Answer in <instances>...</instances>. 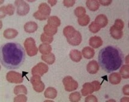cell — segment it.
Returning a JSON list of instances; mask_svg holds the SVG:
<instances>
[{
	"label": "cell",
	"instance_id": "3957f363",
	"mask_svg": "<svg viewBox=\"0 0 129 102\" xmlns=\"http://www.w3.org/2000/svg\"><path fill=\"white\" fill-rule=\"evenodd\" d=\"M51 12V7L46 3H42L39 6L38 11L35 12L33 16L36 19L39 20H45L49 18V15Z\"/></svg>",
	"mask_w": 129,
	"mask_h": 102
},
{
	"label": "cell",
	"instance_id": "484cf974",
	"mask_svg": "<svg viewBox=\"0 0 129 102\" xmlns=\"http://www.w3.org/2000/svg\"><path fill=\"white\" fill-rule=\"evenodd\" d=\"M42 59L46 62L47 64L51 65L54 63L55 61V56L53 54L50 53L48 55H43L42 56Z\"/></svg>",
	"mask_w": 129,
	"mask_h": 102
},
{
	"label": "cell",
	"instance_id": "9a60e30c",
	"mask_svg": "<svg viewBox=\"0 0 129 102\" xmlns=\"http://www.w3.org/2000/svg\"><path fill=\"white\" fill-rule=\"evenodd\" d=\"M38 28V25L34 22H28L24 25V29L28 33H33Z\"/></svg>",
	"mask_w": 129,
	"mask_h": 102
},
{
	"label": "cell",
	"instance_id": "cb8c5ba5",
	"mask_svg": "<svg viewBox=\"0 0 129 102\" xmlns=\"http://www.w3.org/2000/svg\"><path fill=\"white\" fill-rule=\"evenodd\" d=\"M110 83L113 85H118L121 82V76L118 73H113L109 77Z\"/></svg>",
	"mask_w": 129,
	"mask_h": 102
},
{
	"label": "cell",
	"instance_id": "5bb4252c",
	"mask_svg": "<svg viewBox=\"0 0 129 102\" xmlns=\"http://www.w3.org/2000/svg\"><path fill=\"white\" fill-rule=\"evenodd\" d=\"M94 22L97 23L101 28H104L108 25V19L105 15L101 14L97 16Z\"/></svg>",
	"mask_w": 129,
	"mask_h": 102
},
{
	"label": "cell",
	"instance_id": "d4e9b609",
	"mask_svg": "<svg viewBox=\"0 0 129 102\" xmlns=\"http://www.w3.org/2000/svg\"><path fill=\"white\" fill-rule=\"evenodd\" d=\"M39 49L41 54L43 55H48L51 52L52 47L51 46V45H49V44L43 43L40 45Z\"/></svg>",
	"mask_w": 129,
	"mask_h": 102
},
{
	"label": "cell",
	"instance_id": "52a82bcc",
	"mask_svg": "<svg viewBox=\"0 0 129 102\" xmlns=\"http://www.w3.org/2000/svg\"><path fill=\"white\" fill-rule=\"evenodd\" d=\"M31 83L33 85V89L37 92H41L43 91L45 89V86L44 83L41 81L40 76L39 75H33L31 78Z\"/></svg>",
	"mask_w": 129,
	"mask_h": 102
},
{
	"label": "cell",
	"instance_id": "9c48e42d",
	"mask_svg": "<svg viewBox=\"0 0 129 102\" xmlns=\"http://www.w3.org/2000/svg\"><path fill=\"white\" fill-rule=\"evenodd\" d=\"M49 70V67L46 64L43 62H39L35 65L31 70L33 75H39L42 76L46 73Z\"/></svg>",
	"mask_w": 129,
	"mask_h": 102
},
{
	"label": "cell",
	"instance_id": "7c38bea8",
	"mask_svg": "<svg viewBox=\"0 0 129 102\" xmlns=\"http://www.w3.org/2000/svg\"><path fill=\"white\" fill-rule=\"evenodd\" d=\"M1 12L3 13V15L1 17V18H4L6 16V15H9L12 16L14 14L15 12V7H13V6L12 4H9L7 6H3L1 7Z\"/></svg>",
	"mask_w": 129,
	"mask_h": 102
},
{
	"label": "cell",
	"instance_id": "8fae6325",
	"mask_svg": "<svg viewBox=\"0 0 129 102\" xmlns=\"http://www.w3.org/2000/svg\"><path fill=\"white\" fill-rule=\"evenodd\" d=\"M86 70L91 75L96 74L99 70V65L96 61L92 60L89 62L86 66Z\"/></svg>",
	"mask_w": 129,
	"mask_h": 102
},
{
	"label": "cell",
	"instance_id": "6da1fadb",
	"mask_svg": "<svg viewBox=\"0 0 129 102\" xmlns=\"http://www.w3.org/2000/svg\"><path fill=\"white\" fill-rule=\"evenodd\" d=\"M0 51L1 63L9 70L19 69L25 60V52L19 43H6Z\"/></svg>",
	"mask_w": 129,
	"mask_h": 102
},
{
	"label": "cell",
	"instance_id": "8d00e7d4",
	"mask_svg": "<svg viewBox=\"0 0 129 102\" xmlns=\"http://www.w3.org/2000/svg\"><path fill=\"white\" fill-rule=\"evenodd\" d=\"M114 26L115 28H118V29L122 30L124 26V22L122 21L121 19H116L115 21V24Z\"/></svg>",
	"mask_w": 129,
	"mask_h": 102
},
{
	"label": "cell",
	"instance_id": "44dd1931",
	"mask_svg": "<svg viewBox=\"0 0 129 102\" xmlns=\"http://www.w3.org/2000/svg\"><path fill=\"white\" fill-rule=\"evenodd\" d=\"M82 54L84 58L86 59H91L95 55V51L94 49L90 47H85L82 49Z\"/></svg>",
	"mask_w": 129,
	"mask_h": 102
},
{
	"label": "cell",
	"instance_id": "60d3db41",
	"mask_svg": "<svg viewBox=\"0 0 129 102\" xmlns=\"http://www.w3.org/2000/svg\"><path fill=\"white\" fill-rule=\"evenodd\" d=\"M112 2V0H100V1H99V4H102V6H109L110 4H111Z\"/></svg>",
	"mask_w": 129,
	"mask_h": 102
},
{
	"label": "cell",
	"instance_id": "5b68a950",
	"mask_svg": "<svg viewBox=\"0 0 129 102\" xmlns=\"http://www.w3.org/2000/svg\"><path fill=\"white\" fill-rule=\"evenodd\" d=\"M62 83H63L64 89L67 91H73L76 90L78 88V82L75 81L73 78L70 76L65 77L62 80Z\"/></svg>",
	"mask_w": 129,
	"mask_h": 102
},
{
	"label": "cell",
	"instance_id": "ee69618b",
	"mask_svg": "<svg viewBox=\"0 0 129 102\" xmlns=\"http://www.w3.org/2000/svg\"><path fill=\"white\" fill-rule=\"evenodd\" d=\"M128 57V55H127V58H126V61H125V62H126V63H128V59H127V58Z\"/></svg>",
	"mask_w": 129,
	"mask_h": 102
},
{
	"label": "cell",
	"instance_id": "e575fe53",
	"mask_svg": "<svg viewBox=\"0 0 129 102\" xmlns=\"http://www.w3.org/2000/svg\"><path fill=\"white\" fill-rule=\"evenodd\" d=\"M101 29V27L95 23V22H92L89 25V30L92 33H97Z\"/></svg>",
	"mask_w": 129,
	"mask_h": 102
},
{
	"label": "cell",
	"instance_id": "f35d334b",
	"mask_svg": "<svg viewBox=\"0 0 129 102\" xmlns=\"http://www.w3.org/2000/svg\"><path fill=\"white\" fill-rule=\"evenodd\" d=\"M75 4V0H65L63 1V4L66 7H71Z\"/></svg>",
	"mask_w": 129,
	"mask_h": 102
},
{
	"label": "cell",
	"instance_id": "4dcf8cb0",
	"mask_svg": "<svg viewBox=\"0 0 129 102\" xmlns=\"http://www.w3.org/2000/svg\"><path fill=\"white\" fill-rule=\"evenodd\" d=\"M81 98V95L79 92H75L70 94L69 95V100L72 102H78L80 101Z\"/></svg>",
	"mask_w": 129,
	"mask_h": 102
},
{
	"label": "cell",
	"instance_id": "1f68e13d",
	"mask_svg": "<svg viewBox=\"0 0 129 102\" xmlns=\"http://www.w3.org/2000/svg\"><path fill=\"white\" fill-rule=\"evenodd\" d=\"M40 40L43 43L50 44L53 42V37L52 36H48L45 33H43L40 36Z\"/></svg>",
	"mask_w": 129,
	"mask_h": 102
},
{
	"label": "cell",
	"instance_id": "7bdbcfd3",
	"mask_svg": "<svg viewBox=\"0 0 129 102\" xmlns=\"http://www.w3.org/2000/svg\"><path fill=\"white\" fill-rule=\"evenodd\" d=\"M48 3H49V4H51L52 6H53L55 5V4H56L57 1H55V0H54V1H48Z\"/></svg>",
	"mask_w": 129,
	"mask_h": 102
},
{
	"label": "cell",
	"instance_id": "b9f144b4",
	"mask_svg": "<svg viewBox=\"0 0 129 102\" xmlns=\"http://www.w3.org/2000/svg\"><path fill=\"white\" fill-rule=\"evenodd\" d=\"M128 87H129L128 85H126L124 86V87H123V88H122V92H123L124 94L127 95H129Z\"/></svg>",
	"mask_w": 129,
	"mask_h": 102
},
{
	"label": "cell",
	"instance_id": "d590c367",
	"mask_svg": "<svg viewBox=\"0 0 129 102\" xmlns=\"http://www.w3.org/2000/svg\"><path fill=\"white\" fill-rule=\"evenodd\" d=\"M26 101H27V97L24 94L18 95L14 98L15 102H26Z\"/></svg>",
	"mask_w": 129,
	"mask_h": 102
},
{
	"label": "cell",
	"instance_id": "30bf717a",
	"mask_svg": "<svg viewBox=\"0 0 129 102\" xmlns=\"http://www.w3.org/2000/svg\"><path fill=\"white\" fill-rule=\"evenodd\" d=\"M82 38L81 34L78 31H75L73 34H71L68 37H67V40L68 43L72 46H78L81 44Z\"/></svg>",
	"mask_w": 129,
	"mask_h": 102
},
{
	"label": "cell",
	"instance_id": "f546056e",
	"mask_svg": "<svg viewBox=\"0 0 129 102\" xmlns=\"http://www.w3.org/2000/svg\"><path fill=\"white\" fill-rule=\"evenodd\" d=\"M15 94H19L20 93H23L24 94H27V89L24 85H18L14 88Z\"/></svg>",
	"mask_w": 129,
	"mask_h": 102
},
{
	"label": "cell",
	"instance_id": "4316f807",
	"mask_svg": "<svg viewBox=\"0 0 129 102\" xmlns=\"http://www.w3.org/2000/svg\"><path fill=\"white\" fill-rule=\"evenodd\" d=\"M48 23L49 25H51L58 27L61 25V20L57 16H51L48 18Z\"/></svg>",
	"mask_w": 129,
	"mask_h": 102
},
{
	"label": "cell",
	"instance_id": "7402d4cb",
	"mask_svg": "<svg viewBox=\"0 0 129 102\" xmlns=\"http://www.w3.org/2000/svg\"><path fill=\"white\" fill-rule=\"evenodd\" d=\"M86 4L89 10L92 12L97 10L100 7V4L97 0H88Z\"/></svg>",
	"mask_w": 129,
	"mask_h": 102
},
{
	"label": "cell",
	"instance_id": "836d02e7",
	"mask_svg": "<svg viewBox=\"0 0 129 102\" xmlns=\"http://www.w3.org/2000/svg\"><path fill=\"white\" fill-rule=\"evenodd\" d=\"M76 31L74 28L73 26H67L66 27L64 28L63 29V34L64 36L67 38L69 36H70L71 34L73 33Z\"/></svg>",
	"mask_w": 129,
	"mask_h": 102
},
{
	"label": "cell",
	"instance_id": "e0dca14e",
	"mask_svg": "<svg viewBox=\"0 0 129 102\" xmlns=\"http://www.w3.org/2000/svg\"><path fill=\"white\" fill-rule=\"evenodd\" d=\"M44 33L47 34L48 36H53L58 31V27L56 26L51 25L47 24L43 28Z\"/></svg>",
	"mask_w": 129,
	"mask_h": 102
},
{
	"label": "cell",
	"instance_id": "2e32d148",
	"mask_svg": "<svg viewBox=\"0 0 129 102\" xmlns=\"http://www.w3.org/2000/svg\"><path fill=\"white\" fill-rule=\"evenodd\" d=\"M94 92V89L91 82H86L83 85V88L82 89V95L84 96L88 94H91Z\"/></svg>",
	"mask_w": 129,
	"mask_h": 102
},
{
	"label": "cell",
	"instance_id": "ba28073f",
	"mask_svg": "<svg viewBox=\"0 0 129 102\" xmlns=\"http://www.w3.org/2000/svg\"><path fill=\"white\" fill-rule=\"evenodd\" d=\"M15 6L17 7V14L19 16H25L29 13V6L24 1H16Z\"/></svg>",
	"mask_w": 129,
	"mask_h": 102
},
{
	"label": "cell",
	"instance_id": "74e56055",
	"mask_svg": "<svg viewBox=\"0 0 129 102\" xmlns=\"http://www.w3.org/2000/svg\"><path fill=\"white\" fill-rule=\"evenodd\" d=\"M91 84H92V87H93L94 91H99V89H100V88H101V84H100V83L99 82V81H94L91 82Z\"/></svg>",
	"mask_w": 129,
	"mask_h": 102
},
{
	"label": "cell",
	"instance_id": "83f0119b",
	"mask_svg": "<svg viewBox=\"0 0 129 102\" xmlns=\"http://www.w3.org/2000/svg\"><path fill=\"white\" fill-rule=\"evenodd\" d=\"M89 21H90V18H89V16L87 15L83 16L81 18H79L78 19L79 25L82 26H85L88 25Z\"/></svg>",
	"mask_w": 129,
	"mask_h": 102
},
{
	"label": "cell",
	"instance_id": "7a4b0ae2",
	"mask_svg": "<svg viewBox=\"0 0 129 102\" xmlns=\"http://www.w3.org/2000/svg\"><path fill=\"white\" fill-rule=\"evenodd\" d=\"M98 59L102 69L110 73L120 68L124 62V55L118 47L108 46L99 52Z\"/></svg>",
	"mask_w": 129,
	"mask_h": 102
},
{
	"label": "cell",
	"instance_id": "d6a6232c",
	"mask_svg": "<svg viewBox=\"0 0 129 102\" xmlns=\"http://www.w3.org/2000/svg\"><path fill=\"white\" fill-rule=\"evenodd\" d=\"M74 13H75V16L78 17V18H81L83 16L85 15L86 10L83 7H78L74 11Z\"/></svg>",
	"mask_w": 129,
	"mask_h": 102
},
{
	"label": "cell",
	"instance_id": "ab89813d",
	"mask_svg": "<svg viewBox=\"0 0 129 102\" xmlns=\"http://www.w3.org/2000/svg\"><path fill=\"white\" fill-rule=\"evenodd\" d=\"M85 101L86 102H97L98 100H97V97L94 96L93 95H90L89 96H88L85 98Z\"/></svg>",
	"mask_w": 129,
	"mask_h": 102
},
{
	"label": "cell",
	"instance_id": "d6986e66",
	"mask_svg": "<svg viewBox=\"0 0 129 102\" xmlns=\"http://www.w3.org/2000/svg\"><path fill=\"white\" fill-rule=\"evenodd\" d=\"M18 35V31L16 30L15 29H12V28H8L4 31L3 36L6 39H12L15 38Z\"/></svg>",
	"mask_w": 129,
	"mask_h": 102
},
{
	"label": "cell",
	"instance_id": "8992f818",
	"mask_svg": "<svg viewBox=\"0 0 129 102\" xmlns=\"http://www.w3.org/2000/svg\"><path fill=\"white\" fill-rule=\"evenodd\" d=\"M6 79L10 83L13 84H21L23 81L22 75L15 71H10L6 75Z\"/></svg>",
	"mask_w": 129,
	"mask_h": 102
},
{
	"label": "cell",
	"instance_id": "603a6c76",
	"mask_svg": "<svg viewBox=\"0 0 129 102\" xmlns=\"http://www.w3.org/2000/svg\"><path fill=\"white\" fill-rule=\"evenodd\" d=\"M70 58L74 62H79L82 59V54L81 52L78 50H72L70 52Z\"/></svg>",
	"mask_w": 129,
	"mask_h": 102
},
{
	"label": "cell",
	"instance_id": "f1b7e54d",
	"mask_svg": "<svg viewBox=\"0 0 129 102\" xmlns=\"http://www.w3.org/2000/svg\"><path fill=\"white\" fill-rule=\"evenodd\" d=\"M121 75L124 79H128L129 78V66L128 65H124L121 67L120 72Z\"/></svg>",
	"mask_w": 129,
	"mask_h": 102
},
{
	"label": "cell",
	"instance_id": "ac0fdd59",
	"mask_svg": "<svg viewBox=\"0 0 129 102\" xmlns=\"http://www.w3.org/2000/svg\"><path fill=\"white\" fill-rule=\"evenodd\" d=\"M110 33H111L112 37L115 39H116V40L121 39L122 36H123V32L122 30L118 29L114 26H111L110 28Z\"/></svg>",
	"mask_w": 129,
	"mask_h": 102
},
{
	"label": "cell",
	"instance_id": "4fadbf2b",
	"mask_svg": "<svg viewBox=\"0 0 129 102\" xmlns=\"http://www.w3.org/2000/svg\"><path fill=\"white\" fill-rule=\"evenodd\" d=\"M89 44L93 48L97 49L100 48L103 45V40L99 36H94L91 37L89 40Z\"/></svg>",
	"mask_w": 129,
	"mask_h": 102
},
{
	"label": "cell",
	"instance_id": "277c9868",
	"mask_svg": "<svg viewBox=\"0 0 129 102\" xmlns=\"http://www.w3.org/2000/svg\"><path fill=\"white\" fill-rule=\"evenodd\" d=\"M24 46L26 53L29 56L36 55L38 52V49L36 45V42L34 39L29 37L27 38L24 42Z\"/></svg>",
	"mask_w": 129,
	"mask_h": 102
},
{
	"label": "cell",
	"instance_id": "ffe728a7",
	"mask_svg": "<svg viewBox=\"0 0 129 102\" xmlns=\"http://www.w3.org/2000/svg\"><path fill=\"white\" fill-rule=\"evenodd\" d=\"M44 95L46 98L54 99L57 95V91L53 87H48L46 89Z\"/></svg>",
	"mask_w": 129,
	"mask_h": 102
}]
</instances>
